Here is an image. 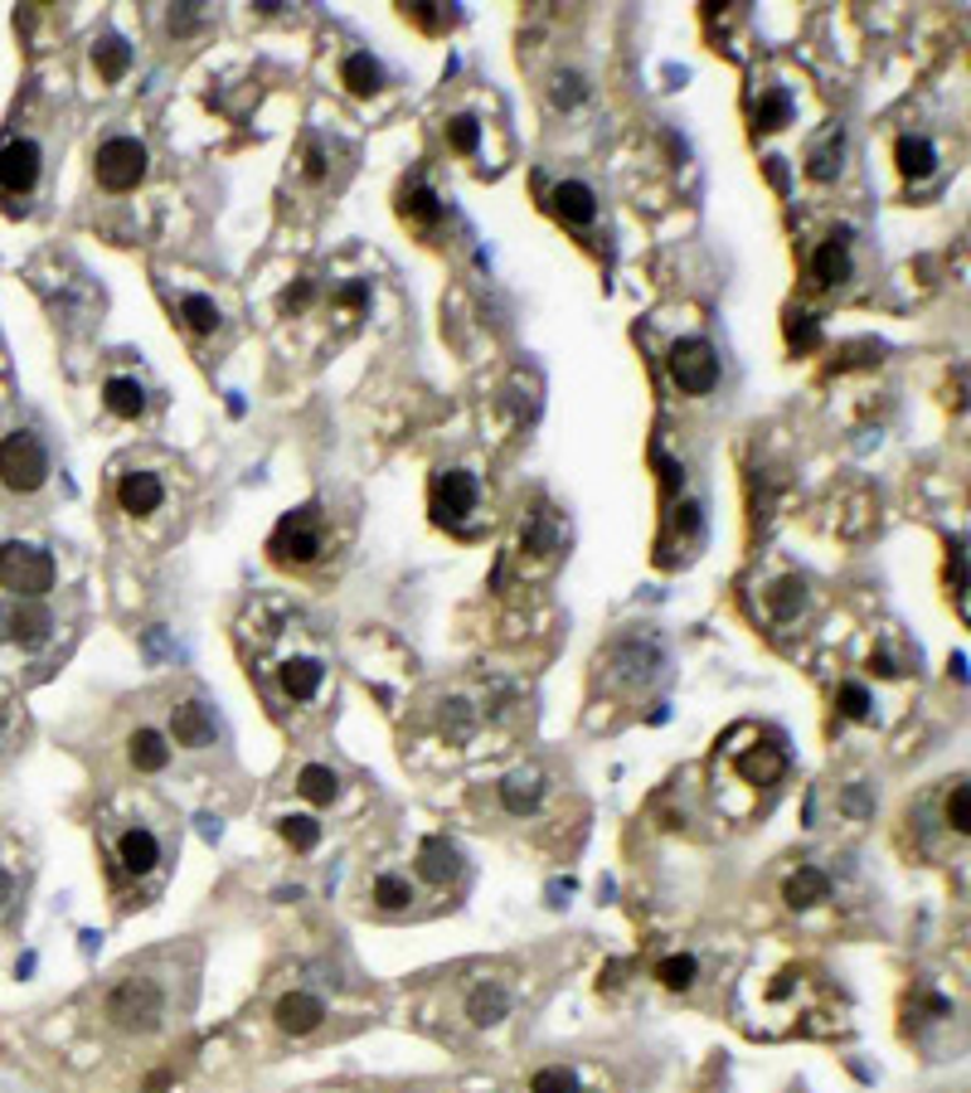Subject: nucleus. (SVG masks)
<instances>
[{
	"label": "nucleus",
	"mask_w": 971,
	"mask_h": 1093,
	"mask_svg": "<svg viewBox=\"0 0 971 1093\" xmlns=\"http://www.w3.org/2000/svg\"><path fill=\"white\" fill-rule=\"evenodd\" d=\"M302 176H306V180H321V176H326V151H321V141H306Z\"/></svg>",
	"instance_id": "48"
},
{
	"label": "nucleus",
	"mask_w": 971,
	"mask_h": 1093,
	"mask_svg": "<svg viewBox=\"0 0 971 1093\" xmlns=\"http://www.w3.org/2000/svg\"><path fill=\"white\" fill-rule=\"evenodd\" d=\"M733 773L748 788H772L787 773V754L778 744H733Z\"/></svg>",
	"instance_id": "14"
},
{
	"label": "nucleus",
	"mask_w": 971,
	"mask_h": 1093,
	"mask_svg": "<svg viewBox=\"0 0 971 1093\" xmlns=\"http://www.w3.org/2000/svg\"><path fill=\"white\" fill-rule=\"evenodd\" d=\"M273 675H277L282 700H292V705H312V700H321V691H326V656L287 652V656H277Z\"/></svg>",
	"instance_id": "10"
},
{
	"label": "nucleus",
	"mask_w": 971,
	"mask_h": 1093,
	"mask_svg": "<svg viewBox=\"0 0 971 1093\" xmlns=\"http://www.w3.org/2000/svg\"><path fill=\"white\" fill-rule=\"evenodd\" d=\"M563 549V530H559V521L549 511H535L530 521H525V530H520V555H530V559H555Z\"/></svg>",
	"instance_id": "28"
},
{
	"label": "nucleus",
	"mask_w": 971,
	"mask_h": 1093,
	"mask_svg": "<svg viewBox=\"0 0 971 1093\" xmlns=\"http://www.w3.org/2000/svg\"><path fill=\"white\" fill-rule=\"evenodd\" d=\"M146 161H151V156H146V146L137 137H107L93 156V176L103 190L127 195L146 180Z\"/></svg>",
	"instance_id": "6"
},
{
	"label": "nucleus",
	"mask_w": 971,
	"mask_h": 1093,
	"mask_svg": "<svg viewBox=\"0 0 971 1093\" xmlns=\"http://www.w3.org/2000/svg\"><path fill=\"white\" fill-rule=\"evenodd\" d=\"M403 219H413V224H423V229L442 224V200L423 186V180H413V186L403 190Z\"/></svg>",
	"instance_id": "37"
},
{
	"label": "nucleus",
	"mask_w": 971,
	"mask_h": 1093,
	"mask_svg": "<svg viewBox=\"0 0 971 1093\" xmlns=\"http://www.w3.org/2000/svg\"><path fill=\"white\" fill-rule=\"evenodd\" d=\"M555 214L563 219V224H573V229H593L598 224V195L583 186V180H559L555 186Z\"/></svg>",
	"instance_id": "21"
},
{
	"label": "nucleus",
	"mask_w": 971,
	"mask_h": 1093,
	"mask_svg": "<svg viewBox=\"0 0 971 1093\" xmlns=\"http://www.w3.org/2000/svg\"><path fill=\"white\" fill-rule=\"evenodd\" d=\"M326 1001L316 997V991H287L277 1006H273V1021H277V1030L282 1036H312V1030H321V1021H326Z\"/></svg>",
	"instance_id": "16"
},
{
	"label": "nucleus",
	"mask_w": 971,
	"mask_h": 1093,
	"mask_svg": "<svg viewBox=\"0 0 971 1093\" xmlns=\"http://www.w3.org/2000/svg\"><path fill=\"white\" fill-rule=\"evenodd\" d=\"M59 579V564L49 549L24 545V539H10L0 545V588L15 598H44Z\"/></svg>",
	"instance_id": "2"
},
{
	"label": "nucleus",
	"mask_w": 971,
	"mask_h": 1093,
	"mask_svg": "<svg viewBox=\"0 0 971 1093\" xmlns=\"http://www.w3.org/2000/svg\"><path fill=\"white\" fill-rule=\"evenodd\" d=\"M835 710H841L845 719H875V695H869L859 681H845L841 691H835Z\"/></svg>",
	"instance_id": "41"
},
{
	"label": "nucleus",
	"mask_w": 971,
	"mask_h": 1093,
	"mask_svg": "<svg viewBox=\"0 0 971 1093\" xmlns=\"http://www.w3.org/2000/svg\"><path fill=\"white\" fill-rule=\"evenodd\" d=\"M103 403H107V413H113V419L137 423L141 413H146V385H141V379H131V375H113L103 385Z\"/></svg>",
	"instance_id": "27"
},
{
	"label": "nucleus",
	"mask_w": 971,
	"mask_h": 1093,
	"mask_svg": "<svg viewBox=\"0 0 971 1093\" xmlns=\"http://www.w3.org/2000/svg\"><path fill=\"white\" fill-rule=\"evenodd\" d=\"M656 981L666 991H690L695 981H699V963L690 953H675V957H661L656 963Z\"/></svg>",
	"instance_id": "38"
},
{
	"label": "nucleus",
	"mask_w": 971,
	"mask_h": 1093,
	"mask_svg": "<svg viewBox=\"0 0 971 1093\" xmlns=\"http://www.w3.org/2000/svg\"><path fill=\"white\" fill-rule=\"evenodd\" d=\"M782 900H787V908H816V904H826L831 900V875L821 865H796L792 875L782 880Z\"/></svg>",
	"instance_id": "20"
},
{
	"label": "nucleus",
	"mask_w": 971,
	"mask_h": 1093,
	"mask_svg": "<svg viewBox=\"0 0 971 1093\" xmlns=\"http://www.w3.org/2000/svg\"><path fill=\"white\" fill-rule=\"evenodd\" d=\"M0 632H6V642L30 652V647H44L54 637V612L40 598H15L10 608H0Z\"/></svg>",
	"instance_id": "11"
},
{
	"label": "nucleus",
	"mask_w": 971,
	"mask_h": 1093,
	"mask_svg": "<svg viewBox=\"0 0 971 1093\" xmlns=\"http://www.w3.org/2000/svg\"><path fill=\"white\" fill-rule=\"evenodd\" d=\"M851 267H855V258H851V233H831V239H821V249L811 253V282L816 287H835V282H845L851 277Z\"/></svg>",
	"instance_id": "17"
},
{
	"label": "nucleus",
	"mask_w": 971,
	"mask_h": 1093,
	"mask_svg": "<svg viewBox=\"0 0 971 1093\" xmlns=\"http://www.w3.org/2000/svg\"><path fill=\"white\" fill-rule=\"evenodd\" d=\"M699 525H705V515H699V506H695V501H680V506H675V530H680L685 539H695V535H699Z\"/></svg>",
	"instance_id": "46"
},
{
	"label": "nucleus",
	"mask_w": 971,
	"mask_h": 1093,
	"mask_svg": "<svg viewBox=\"0 0 971 1093\" xmlns=\"http://www.w3.org/2000/svg\"><path fill=\"white\" fill-rule=\"evenodd\" d=\"M792 117H796V103H792V93L787 88H763L758 93V103H753V127L758 132H782Z\"/></svg>",
	"instance_id": "33"
},
{
	"label": "nucleus",
	"mask_w": 971,
	"mask_h": 1093,
	"mask_svg": "<svg viewBox=\"0 0 971 1093\" xmlns=\"http://www.w3.org/2000/svg\"><path fill=\"white\" fill-rule=\"evenodd\" d=\"M40 166H44L40 141H30V137L10 141L6 151H0V190H6L10 200H15V195H30L34 180H40Z\"/></svg>",
	"instance_id": "13"
},
{
	"label": "nucleus",
	"mask_w": 971,
	"mask_h": 1093,
	"mask_svg": "<svg viewBox=\"0 0 971 1093\" xmlns=\"http://www.w3.org/2000/svg\"><path fill=\"white\" fill-rule=\"evenodd\" d=\"M103 1016L117 1030H131V1036H146L166 1021V991L161 981L151 977H122L113 991L103 997Z\"/></svg>",
	"instance_id": "1"
},
{
	"label": "nucleus",
	"mask_w": 971,
	"mask_h": 1093,
	"mask_svg": "<svg viewBox=\"0 0 971 1093\" xmlns=\"http://www.w3.org/2000/svg\"><path fill=\"white\" fill-rule=\"evenodd\" d=\"M583 97H588V83L579 78V73H559L555 78V103L559 107H579Z\"/></svg>",
	"instance_id": "45"
},
{
	"label": "nucleus",
	"mask_w": 971,
	"mask_h": 1093,
	"mask_svg": "<svg viewBox=\"0 0 971 1093\" xmlns=\"http://www.w3.org/2000/svg\"><path fill=\"white\" fill-rule=\"evenodd\" d=\"M170 734L180 748H209L214 744V715H209L204 700H180L176 715H170Z\"/></svg>",
	"instance_id": "18"
},
{
	"label": "nucleus",
	"mask_w": 971,
	"mask_h": 1093,
	"mask_svg": "<svg viewBox=\"0 0 971 1093\" xmlns=\"http://www.w3.org/2000/svg\"><path fill=\"white\" fill-rule=\"evenodd\" d=\"M787 340H792L796 350H811L821 340V330H816V322H811L806 312H792V316H787Z\"/></svg>",
	"instance_id": "44"
},
{
	"label": "nucleus",
	"mask_w": 971,
	"mask_h": 1093,
	"mask_svg": "<svg viewBox=\"0 0 971 1093\" xmlns=\"http://www.w3.org/2000/svg\"><path fill=\"white\" fill-rule=\"evenodd\" d=\"M267 549H273L277 564H292V569H306V564H316V559L326 555L321 515H316V511H292L287 521H282L277 530H273Z\"/></svg>",
	"instance_id": "7"
},
{
	"label": "nucleus",
	"mask_w": 971,
	"mask_h": 1093,
	"mask_svg": "<svg viewBox=\"0 0 971 1093\" xmlns=\"http://www.w3.org/2000/svg\"><path fill=\"white\" fill-rule=\"evenodd\" d=\"M170 1084V1074H151V1079H146V1089H151V1093H161Z\"/></svg>",
	"instance_id": "52"
},
{
	"label": "nucleus",
	"mask_w": 971,
	"mask_h": 1093,
	"mask_svg": "<svg viewBox=\"0 0 971 1093\" xmlns=\"http://www.w3.org/2000/svg\"><path fill=\"white\" fill-rule=\"evenodd\" d=\"M161 861H166V851H161V837H156L151 827H127L117 837V870H127V875L146 880L161 870Z\"/></svg>",
	"instance_id": "15"
},
{
	"label": "nucleus",
	"mask_w": 971,
	"mask_h": 1093,
	"mask_svg": "<svg viewBox=\"0 0 971 1093\" xmlns=\"http://www.w3.org/2000/svg\"><path fill=\"white\" fill-rule=\"evenodd\" d=\"M796 1001H802V973L796 967H778V973H758L748 977L743 987V1016L748 1026L758 1016H796Z\"/></svg>",
	"instance_id": "5"
},
{
	"label": "nucleus",
	"mask_w": 971,
	"mask_h": 1093,
	"mask_svg": "<svg viewBox=\"0 0 971 1093\" xmlns=\"http://www.w3.org/2000/svg\"><path fill=\"white\" fill-rule=\"evenodd\" d=\"M49 482V448L40 442V433L20 428L0 442V486L15 491V496H30Z\"/></svg>",
	"instance_id": "4"
},
{
	"label": "nucleus",
	"mask_w": 971,
	"mask_h": 1093,
	"mask_svg": "<svg viewBox=\"0 0 971 1093\" xmlns=\"http://www.w3.org/2000/svg\"><path fill=\"white\" fill-rule=\"evenodd\" d=\"M433 515L447 530H472V521L482 515V482L472 472H462V466L442 472L433 482Z\"/></svg>",
	"instance_id": "8"
},
{
	"label": "nucleus",
	"mask_w": 971,
	"mask_h": 1093,
	"mask_svg": "<svg viewBox=\"0 0 971 1093\" xmlns=\"http://www.w3.org/2000/svg\"><path fill=\"white\" fill-rule=\"evenodd\" d=\"M656 466H661V486H666V491H675V486L685 482L680 462H675V458H666V452H656Z\"/></svg>",
	"instance_id": "49"
},
{
	"label": "nucleus",
	"mask_w": 971,
	"mask_h": 1093,
	"mask_svg": "<svg viewBox=\"0 0 971 1093\" xmlns=\"http://www.w3.org/2000/svg\"><path fill=\"white\" fill-rule=\"evenodd\" d=\"M661 661H666V647L656 632H626L598 656V666L612 685H646L661 671Z\"/></svg>",
	"instance_id": "3"
},
{
	"label": "nucleus",
	"mask_w": 971,
	"mask_h": 1093,
	"mask_svg": "<svg viewBox=\"0 0 971 1093\" xmlns=\"http://www.w3.org/2000/svg\"><path fill=\"white\" fill-rule=\"evenodd\" d=\"M127 758H131V768L137 773H161L166 764H170V744H166V734H156V729H137L127 739Z\"/></svg>",
	"instance_id": "32"
},
{
	"label": "nucleus",
	"mask_w": 971,
	"mask_h": 1093,
	"mask_svg": "<svg viewBox=\"0 0 971 1093\" xmlns=\"http://www.w3.org/2000/svg\"><path fill=\"white\" fill-rule=\"evenodd\" d=\"M277 831H282V841H287L292 851H302V855L321 845V821H316V817H306V812L282 817V821H277Z\"/></svg>",
	"instance_id": "39"
},
{
	"label": "nucleus",
	"mask_w": 971,
	"mask_h": 1093,
	"mask_svg": "<svg viewBox=\"0 0 971 1093\" xmlns=\"http://www.w3.org/2000/svg\"><path fill=\"white\" fill-rule=\"evenodd\" d=\"M297 792H302L312 807H330V802L340 797V773L326 768V764H306V768L297 773Z\"/></svg>",
	"instance_id": "34"
},
{
	"label": "nucleus",
	"mask_w": 971,
	"mask_h": 1093,
	"mask_svg": "<svg viewBox=\"0 0 971 1093\" xmlns=\"http://www.w3.org/2000/svg\"><path fill=\"white\" fill-rule=\"evenodd\" d=\"M545 773L539 768H515L506 782H500V807H506L510 817H525V812H535L539 807V797H545Z\"/></svg>",
	"instance_id": "24"
},
{
	"label": "nucleus",
	"mask_w": 971,
	"mask_h": 1093,
	"mask_svg": "<svg viewBox=\"0 0 971 1093\" xmlns=\"http://www.w3.org/2000/svg\"><path fill=\"white\" fill-rule=\"evenodd\" d=\"M93 64H97V78L103 83H122L131 69V44L117 40V34H103V40L93 44Z\"/></svg>",
	"instance_id": "35"
},
{
	"label": "nucleus",
	"mask_w": 971,
	"mask_h": 1093,
	"mask_svg": "<svg viewBox=\"0 0 971 1093\" xmlns=\"http://www.w3.org/2000/svg\"><path fill=\"white\" fill-rule=\"evenodd\" d=\"M671 385L680 389V395H690V399L715 395V385H719L715 346H709V340H680V346L671 350Z\"/></svg>",
	"instance_id": "9"
},
{
	"label": "nucleus",
	"mask_w": 971,
	"mask_h": 1093,
	"mask_svg": "<svg viewBox=\"0 0 971 1093\" xmlns=\"http://www.w3.org/2000/svg\"><path fill=\"white\" fill-rule=\"evenodd\" d=\"M942 821H948L952 837H967V827H971V788L967 782H952L948 807H942Z\"/></svg>",
	"instance_id": "42"
},
{
	"label": "nucleus",
	"mask_w": 971,
	"mask_h": 1093,
	"mask_svg": "<svg viewBox=\"0 0 971 1093\" xmlns=\"http://www.w3.org/2000/svg\"><path fill=\"white\" fill-rule=\"evenodd\" d=\"M10 884H15V880H10V870H6V865H0V904H6V900H10Z\"/></svg>",
	"instance_id": "51"
},
{
	"label": "nucleus",
	"mask_w": 971,
	"mask_h": 1093,
	"mask_svg": "<svg viewBox=\"0 0 971 1093\" xmlns=\"http://www.w3.org/2000/svg\"><path fill=\"white\" fill-rule=\"evenodd\" d=\"M403 15H409L418 30H428V34H442V30L457 24V10H447V6H403Z\"/></svg>",
	"instance_id": "43"
},
{
	"label": "nucleus",
	"mask_w": 971,
	"mask_h": 1093,
	"mask_svg": "<svg viewBox=\"0 0 971 1093\" xmlns=\"http://www.w3.org/2000/svg\"><path fill=\"white\" fill-rule=\"evenodd\" d=\"M841 156H845V127L835 122V127L821 132V141L806 151V176L826 186V180L841 176Z\"/></svg>",
	"instance_id": "29"
},
{
	"label": "nucleus",
	"mask_w": 971,
	"mask_h": 1093,
	"mask_svg": "<svg viewBox=\"0 0 971 1093\" xmlns=\"http://www.w3.org/2000/svg\"><path fill=\"white\" fill-rule=\"evenodd\" d=\"M370 900L379 914H403V908L413 904V880L403 875V870H384V875H374L370 884Z\"/></svg>",
	"instance_id": "31"
},
{
	"label": "nucleus",
	"mask_w": 971,
	"mask_h": 1093,
	"mask_svg": "<svg viewBox=\"0 0 971 1093\" xmlns=\"http://www.w3.org/2000/svg\"><path fill=\"white\" fill-rule=\"evenodd\" d=\"M894 161H899V176L918 186V180L938 176V146H932L923 132H904L899 146H894Z\"/></svg>",
	"instance_id": "22"
},
{
	"label": "nucleus",
	"mask_w": 971,
	"mask_h": 1093,
	"mask_svg": "<svg viewBox=\"0 0 971 1093\" xmlns=\"http://www.w3.org/2000/svg\"><path fill=\"white\" fill-rule=\"evenodd\" d=\"M340 83H346L355 97H374L384 88V64H379L370 49H355V54L340 59Z\"/></svg>",
	"instance_id": "26"
},
{
	"label": "nucleus",
	"mask_w": 971,
	"mask_h": 1093,
	"mask_svg": "<svg viewBox=\"0 0 971 1093\" xmlns=\"http://www.w3.org/2000/svg\"><path fill=\"white\" fill-rule=\"evenodd\" d=\"M176 312H180V322H186L194 336H214V330L224 326V312H219V302L204 297V292H180V297H176Z\"/></svg>",
	"instance_id": "30"
},
{
	"label": "nucleus",
	"mask_w": 971,
	"mask_h": 1093,
	"mask_svg": "<svg viewBox=\"0 0 971 1093\" xmlns=\"http://www.w3.org/2000/svg\"><path fill=\"white\" fill-rule=\"evenodd\" d=\"M530 1093H583L579 1070H569V1064H545V1070H535Z\"/></svg>",
	"instance_id": "40"
},
{
	"label": "nucleus",
	"mask_w": 971,
	"mask_h": 1093,
	"mask_svg": "<svg viewBox=\"0 0 971 1093\" xmlns=\"http://www.w3.org/2000/svg\"><path fill=\"white\" fill-rule=\"evenodd\" d=\"M869 671L884 675V681H894V675H904V661L889 656V652H875V656H869Z\"/></svg>",
	"instance_id": "50"
},
{
	"label": "nucleus",
	"mask_w": 971,
	"mask_h": 1093,
	"mask_svg": "<svg viewBox=\"0 0 971 1093\" xmlns=\"http://www.w3.org/2000/svg\"><path fill=\"white\" fill-rule=\"evenodd\" d=\"M418 875L428 884H437V890H447L452 880H462V851L442 837L423 841V851H418Z\"/></svg>",
	"instance_id": "23"
},
{
	"label": "nucleus",
	"mask_w": 971,
	"mask_h": 1093,
	"mask_svg": "<svg viewBox=\"0 0 971 1093\" xmlns=\"http://www.w3.org/2000/svg\"><path fill=\"white\" fill-rule=\"evenodd\" d=\"M763 612L772 622H782V628H792V622L806 612V584L796 579V574H787V579L763 588Z\"/></svg>",
	"instance_id": "25"
},
{
	"label": "nucleus",
	"mask_w": 971,
	"mask_h": 1093,
	"mask_svg": "<svg viewBox=\"0 0 971 1093\" xmlns=\"http://www.w3.org/2000/svg\"><path fill=\"white\" fill-rule=\"evenodd\" d=\"M510 1016V987L496 977L476 981L472 991H466V1021L472 1026H500Z\"/></svg>",
	"instance_id": "19"
},
{
	"label": "nucleus",
	"mask_w": 971,
	"mask_h": 1093,
	"mask_svg": "<svg viewBox=\"0 0 971 1093\" xmlns=\"http://www.w3.org/2000/svg\"><path fill=\"white\" fill-rule=\"evenodd\" d=\"M117 506L127 515H137V521H146V515H156L166 506V482L161 472H151V466H131V472L117 476Z\"/></svg>",
	"instance_id": "12"
},
{
	"label": "nucleus",
	"mask_w": 971,
	"mask_h": 1093,
	"mask_svg": "<svg viewBox=\"0 0 971 1093\" xmlns=\"http://www.w3.org/2000/svg\"><path fill=\"white\" fill-rule=\"evenodd\" d=\"M447 146L457 156H466V161H476L482 156V146H486V127L476 122L472 113H457V117H447Z\"/></svg>",
	"instance_id": "36"
},
{
	"label": "nucleus",
	"mask_w": 971,
	"mask_h": 1093,
	"mask_svg": "<svg viewBox=\"0 0 971 1093\" xmlns=\"http://www.w3.org/2000/svg\"><path fill=\"white\" fill-rule=\"evenodd\" d=\"M365 302H370V282H346V287L336 292V306H340V312H360Z\"/></svg>",
	"instance_id": "47"
}]
</instances>
